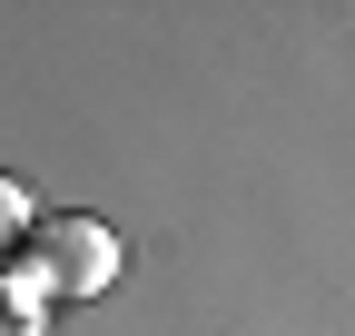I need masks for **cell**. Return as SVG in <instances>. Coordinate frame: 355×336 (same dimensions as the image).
Wrapping results in <instances>:
<instances>
[{
    "label": "cell",
    "instance_id": "cell-3",
    "mask_svg": "<svg viewBox=\"0 0 355 336\" xmlns=\"http://www.w3.org/2000/svg\"><path fill=\"white\" fill-rule=\"evenodd\" d=\"M40 326H50V317H30V307H10V297H0V336H40Z\"/></svg>",
    "mask_w": 355,
    "mask_h": 336
},
{
    "label": "cell",
    "instance_id": "cell-2",
    "mask_svg": "<svg viewBox=\"0 0 355 336\" xmlns=\"http://www.w3.org/2000/svg\"><path fill=\"white\" fill-rule=\"evenodd\" d=\"M30 228H40V208H30V188L10 178V168H0V258H20Z\"/></svg>",
    "mask_w": 355,
    "mask_h": 336
},
{
    "label": "cell",
    "instance_id": "cell-1",
    "mask_svg": "<svg viewBox=\"0 0 355 336\" xmlns=\"http://www.w3.org/2000/svg\"><path fill=\"white\" fill-rule=\"evenodd\" d=\"M20 258L40 267L50 307H89V297H109V277H119V237H109V218H89V208H60V218L30 228Z\"/></svg>",
    "mask_w": 355,
    "mask_h": 336
}]
</instances>
